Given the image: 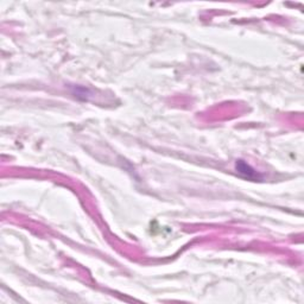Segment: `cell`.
<instances>
[{"label":"cell","instance_id":"1","mask_svg":"<svg viewBox=\"0 0 304 304\" xmlns=\"http://www.w3.org/2000/svg\"><path fill=\"white\" fill-rule=\"evenodd\" d=\"M235 170H237V172H239L242 176L246 177V179H248V180H259L260 179L258 172L254 170L250 164H247L246 162H243L242 160L235 162Z\"/></svg>","mask_w":304,"mask_h":304}]
</instances>
